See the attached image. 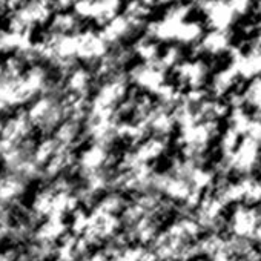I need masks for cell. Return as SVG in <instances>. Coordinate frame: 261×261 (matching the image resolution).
<instances>
[{
    "label": "cell",
    "instance_id": "cell-11",
    "mask_svg": "<svg viewBox=\"0 0 261 261\" xmlns=\"http://www.w3.org/2000/svg\"><path fill=\"white\" fill-rule=\"evenodd\" d=\"M230 7L233 8L237 17H243L250 13L253 8V0H229Z\"/></svg>",
    "mask_w": 261,
    "mask_h": 261
},
{
    "label": "cell",
    "instance_id": "cell-10",
    "mask_svg": "<svg viewBox=\"0 0 261 261\" xmlns=\"http://www.w3.org/2000/svg\"><path fill=\"white\" fill-rule=\"evenodd\" d=\"M134 51L145 60H154L159 56V42L151 39L149 36L140 37L134 43Z\"/></svg>",
    "mask_w": 261,
    "mask_h": 261
},
{
    "label": "cell",
    "instance_id": "cell-12",
    "mask_svg": "<svg viewBox=\"0 0 261 261\" xmlns=\"http://www.w3.org/2000/svg\"><path fill=\"white\" fill-rule=\"evenodd\" d=\"M178 56H180L178 48L172 45V46H169V48L166 49V53H165V56H163V62H166V63H172V62H175V60L178 59Z\"/></svg>",
    "mask_w": 261,
    "mask_h": 261
},
{
    "label": "cell",
    "instance_id": "cell-3",
    "mask_svg": "<svg viewBox=\"0 0 261 261\" xmlns=\"http://www.w3.org/2000/svg\"><path fill=\"white\" fill-rule=\"evenodd\" d=\"M197 7L211 30L229 31L238 19L229 0H198Z\"/></svg>",
    "mask_w": 261,
    "mask_h": 261
},
{
    "label": "cell",
    "instance_id": "cell-4",
    "mask_svg": "<svg viewBox=\"0 0 261 261\" xmlns=\"http://www.w3.org/2000/svg\"><path fill=\"white\" fill-rule=\"evenodd\" d=\"M108 43L101 37L100 31H79L77 33V57L85 60L100 59L106 54Z\"/></svg>",
    "mask_w": 261,
    "mask_h": 261
},
{
    "label": "cell",
    "instance_id": "cell-2",
    "mask_svg": "<svg viewBox=\"0 0 261 261\" xmlns=\"http://www.w3.org/2000/svg\"><path fill=\"white\" fill-rule=\"evenodd\" d=\"M123 0H80L72 8V13L83 22L92 20L103 27L121 13Z\"/></svg>",
    "mask_w": 261,
    "mask_h": 261
},
{
    "label": "cell",
    "instance_id": "cell-6",
    "mask_svg": "<svg viewBox=\"0 0 261 261\" xmlns=\"http://www.w3.org/2000/svg\"><path fill=\"white\" fill-rule=\"evenodd\" d=\"M80 23L82 20L72 11H60V13H54L48 25L49 27L48 31L56 34H74L80 31L79 30Z\"/></svg>",
    "mask_w": 261,
    "mask_h": 261
},
{
    "label": "cell",
    "instance_id": "cell-5",
    "mask_svg": "<svg viewBox=\"0 0 261 261\" xmlns=\"http://www.w3.org/2000/svg\"><path fill=\"white\" fill-rule=\"evenodd\" d=\"M140 27L137 23H134L133 20H130L127 16L123 14V11L114 17L112 20H109L106 25L101 27L100 30V34L101 37L105 39V42L108 45H112V43H118L121 42L123 39H126L130 33L139 30Z\"/></svg>",
    "mask_w": 261,
    "mask_h": 261
},
{
    "label": "cell",
    "instance_id": "cell-14",
    "mask_svg": "<svg viewBox=\"0 0 261 261\" xmlns=\"http://www.w3.org/2000/svg\"><path fill=\"white\" fill-rule=\"evenodd\" d=\"M255 11H256V16L261 19V0H259V2L256 4V8H255Z\"/></svg>",
    "mask_w": 261,
    "mask_h": 261
},
{
    "label": "cell",
    "instance_id": "cell-1",
    "mask_svg": "<svg viewBox=\"0 0 261 261\" xmlns=\"http://www.w3.org/2000/svg\"><path fill=\"white\" fill-rule=\"evenodd\" d=\"M191 4H172L160 19L149 20L145 27L146 36L157 42H175L181 25L191 19Z\"/></svg>",
    "mask_w": 261,
    "mask_h": 261
},
{
    "label": "cell",
    "instance_id": "cell-8",
    "mask_svg": "<svg viewBox=\"0 0 261 261\" xmlns=\"http://www.w3.org/2000/svg\"><path fill=\"white\" fill-rule=\"evenodd\" d=\"M151 11H152V5L143 2V0H127L123 8V14L127 16L134 23H137L140 28L146 27V23L149 22L148 17Z\"/></svg>",
    "mask_w": 261,
    "mask_h": 261
},
{
    "label": "cell",
    "instance_id": "cell-7",
    "mask_svg": "<svg viewBox=\"0 0 261 261\" xmlns=\"http://www.w3.org/2000/svg\"><path fill=\"white\" fill-rule=\"evenodd\" d=\"M200 46L203 51L209 54H220L230 48V34L229 31H217L211 30L200 40Z\"/></svg>",
    "mask_w": 261,
    "mask_h": 261
},
{
    "label": "cell",
    "instance_id": "cell-9",
    "mask_svg": "<svg viewBox=\"0 0 261 261\" xmlns=\"http://www.w3.org/2000/svg\"><path fill=\"white\" fill-rule=\"evenodd\" d=\"M203 36H204L203 23L194 19H188L181 25L175 42L181 45H194V43H200Z\"/></svg>",
    "mask_w": 261,
    "mask_h": 261
},
{
    "label": "cell",
    "instance_id": "cell-15",
    "mask_svg": "<svg viewBox=\"0 0 261 261\" xmlns=\"http://www.w3.org/2000/svg\"><path fill=\"white\" fill-rule=\"evenodd\" d=\"M143 2H146V4H151L152 7H155V0H143Z\"/></svg>",
    "mask_w": 261,
    "mask_h": 261
},
{
    "label": "cell",
    "instance_id": "cell-13",
    "mask_svg": "<svg viewBox=\"0 0 261 261\" xmlns=\"http://www.w3.org/2000/svg\"><path fill=\"white\" fill-rule=\"evenodd\" d=\"M255 46L261 48V31H258L256 37H255Z\"/></svg>",
    "mask_w": 261,
    "mask_h": 261
}]
</instances>
